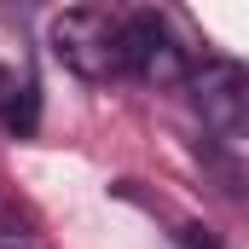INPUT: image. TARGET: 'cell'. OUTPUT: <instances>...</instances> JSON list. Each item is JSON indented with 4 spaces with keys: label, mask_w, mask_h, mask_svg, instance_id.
<instances>
[{
    "label": "cell",
    "mask_w": 249,
    "mask_h": 249,
    "mask_svg": "<svg viewBox=\"0 0 249 249\" xmlns=\"http://www.w3.org/2000/svg\"><path fill=\"white\" fill-rule=\"evenodd\" d=\"M122 47H127V75H139V81H151V87H168V81L191 75L186 70V41H180L174 23H168L162 12H151V6H139V12L122 18Z\"/></svg>",
    "instance_id": "3"
},
{
    "label": "cell",
    "mask_w": 249,
    "mask_h": 249,
    "mask_svg": "<svg viewBox=\"0 0 249 249\" xmlns=\"http://www.w3.org/2000/svg\"><path fill=\"white\" fill-rule=\"evenodd\" d=\"M12 105H18V81H12V70H0V110L12 116Z\"/></svg>",
    "instance_id": "4"
},
{
    "label": "cell",
    "mask_w": 249,
    "mask_h": 249,
    "mask_svg": "<svg viewBox=\"0 0 249 249\" xmlns=\"http://www.w3.org/2000/svg\"><path fill=\"white\" fill-rule=\"evenodd\" d=\"M47 47L53 58L81 75V81H110L127 70V47H122V18L99 12V6H70L47 23Z\"/></svg>",
    "instance_id": "1"
},
{
    "label": "cell",
    "mask_w": 249,
    "mask_h": 249,
    "mask_svg": "<svg viewBox=\"0 0 249 249\" xmlns=\"http://www.w3.org/2000/svg\"><path fill=\"white\" fill-rule=\"evenodd\" d=\"M191 105H197V116L214 127V133L249 139V64L203 58L191 70Z\"/></svg>",
    "instance_id": "2"
}]
</instances>
